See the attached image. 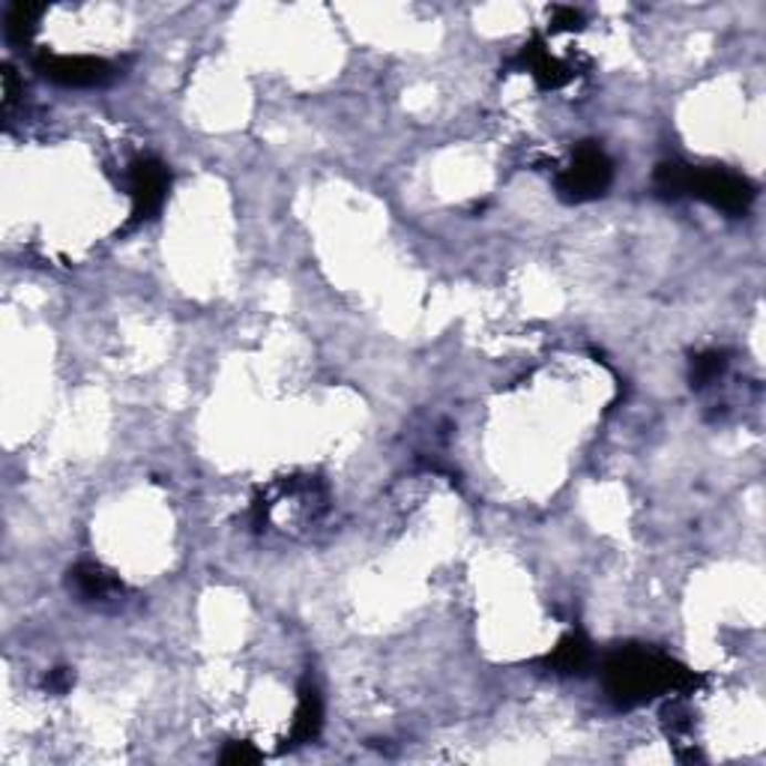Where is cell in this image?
<instances>
[{"label":"cell","mask_w":766,"mask_h":766,"mask_svg":"<svg viewBox=\"0 0 766 766\" xmlns=\"http://www.w3.org/2000/svg\"><path fill=\"white\" fill-rule=\"evenodd\" d=\"M602 680L608 697L623 710L662 695H689L697 686V676L689 667L641 646H625L608 655Z\"/></svg>","instance_id":"6da1fadb"},{"label":"cell","mask_w":766,"mask_h":766,"mask_svg":"<svg viewBox=\"0 0 766 766\" xmlns=\"http://www.w3.org/2000/svg\"><path fill=\"white\" fill-rule=\"evenodd\" d=\"M653 186L665 198H683L692 195L697 201H706L722 213L739 216L755 201V186L739 174L722 172V168H695L686 162H662L653 174Z\"/></svg>","instance_id":"7a4b0ae2"},{"label":"cell","mask_w":766,"mask_h":766,"mask_svg":"<svg viewBox=\"0 0 766 766\" xmlns=\"http://www.w3.org/2000/svg\"><path fill=\"white\" fill-rule=\"evenodd\" d=\"M611 180H614V165L608 159V153L599 144H581L574 147L572 159L557 172L555 186L563 201L584 204L605 195Z\"/></svg>","instance_id":"3957f363"},{"label":"cell","mask_w":766,"mask_h":766,"mask_svg":"<svg viewBox=\"0 0 766 766\" xmlns=\"http://www.w3.org/2000/svg\"><path fill=\"white\" fill-rule=\"evenodd\" d=\"M42 79L54 81L61 87H105L108 81L117 75V66L105 58H93V54H51L42 51L33 61Z\"/></svg>","instance_id":"277c9868"},{"label":"cell","mask_w":766,"mask_h":766,"mask_svg":"<svg viewBox=\"0 0 766 766\" xmlns=\"http://www.w3.org/2000/svg\"><path fill=\"white\" fill-rule=\"evenodd\" d=\"M172 186V174L165 168V162L156 156H138L130 165V198H132V225L147 222L165 204Z\"/></svg>","instance_id":"5b68a950"},{"label":"cell","mask_w":766,"mask_h":766,"mask_svg":"<svg viewBox=\"0 0 766 766\" xmlns=\"http://www.w3.org/2000/svg\"><path fill=\"white\" fill-rule=\"evenodd\" d=\"M70 587L72 593L79 596L81 602H121L123 584L117 574H112L108 569H102L100 563H79L75 569H70Z\"/></svg>","instance_id":"8992f818"},{"label":"cell","mask_w":766,"mask_h":766,"mask_svg":"<svg viewBox=\"0 0 766 766\" xmlns=\"http://www.w3.org/2000/svg\"><path fill=\"white\" fill-rule=\"evenodd\" d=\"M518 66L521 70H527L530 75H534L536 81H539V87H545V91H555V87H563L566 81L572 79V70L566 66L563 61H557L551 51L545 49L542 40H534L527 42L525 49H521V54H518Z\"/></svg>","instance_id":"52a82bcc"},{"label":"cell","mask_w":766,"mask_h":766,"mask_svg":"<svg viewBox=\"0 0 766 766\" xmlns=\"http://www.w3.org/2000/svg\"><path fill=\"white\" fill-rule=\"evenodd\" d=\"M323 725V704L318 689L306 683L300 689V701H297V713H293V725H291V743L293 746H306L312 743L314 736L321 734Z\"/></svg>","instance_id":"ba28073f"},{"label":"cell","mask_w":766,"mask_h":766,"mask_svg":"<svg viewBox=\"0 0 766 766\" xmlns=\"http://www.w3.org/2000/svg\"><path fill=\"white\" fill-rule=\"evenodd\" d=\"M542 665L548 671H555V674H581L590 665V644H587V638L581 632L566 635L551 653L545 655Z\"/></svg>","instance_id":"9c48e42d"},{"label":"cell","mask_w":766,"mask_h":766,"mask_svg":"<svg viewBox=\"0 0 766 766\" xmlns=\"http://www.w3.org/2000/svg\"><path fill=\"white\" fill-rule=\"evenodd\" d=\"M42 15V7H33V3H15L7 12V37L15 45H28L37 33V21Z\"/></svg>","instance_id":"30bf717a"},{"label":"cell","mask_w":766,"mask_h":766,"mask_svg":"<svg viewBox=\"0 0 766 766\" xmlns=\"http://www.w3.org/2000/svg\"><path fill=\"white\" fill-rule=\"evenodd\" d=\"M725 369H727V360L722 351L701 353V356L692 360V386L701 390V386H706V383L716 381L718 374L725 372Z\"/></svg>","instance_id":"8fae6325"},{"label":"cell","mask_w":766,"mask_h":766,"mask_svg":"<svg viewBox=\"0 0 766 766\" xmlns=\"http://www.w3.org/2000/svg\"><path fill=\"white\" fill-rule=\"evenodd\" d=\"M261 755L255 752L252 743H228V748L222 752V764L228 766H246V764H258Z\"/></svg>","instance_id":"7c38bea8"},{"label":"cell","mask_w":766,"mask_h":766,"mask_svg":"<svg viewBox=\"0 0 766 766\" xmlns=\"http://www.w3.org/2000/svg\"><path fill=\"white\" fill-rule=\"evenodd\" d=\"M581 21H584L581 19V12L572 10V7H557L551 24H555V31H578Z\"/></svg>","instance_id":"4fadbf2b"},{"label":"cell","mask_w":766,"mask_h":766,"mask_svg":"<svg viewBox=\"0 0 766 766\" xmlns=\"http://www.w3.org/2000/svg\"><path fill=\"white\" fill-rule=\"evenodd\" d=\"M72 680H75V676H72L66 667H54V671L45 676V689L54 692V695H63V692H70L72 689Z\"/></svg>","instance_id":"5bb4252c"}]
</instances>
